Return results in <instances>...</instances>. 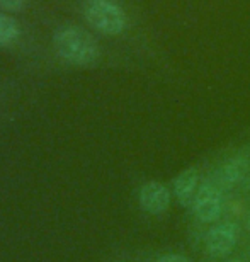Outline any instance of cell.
I'll use <instances>...</instances> for the list:
<instances>
[{"mask_svg":"<svg viewBox=\"0 0 250 262\" xmlns=\"http://www.w3.org/2000/svg\"><path fill=\"white\" fill-rule=\"evenodd\" d=\"M226 262H242L240 259H228Z\"/></svg>","mask_w":250,"mask_h":262,"instance_id":"cell-13","label":"cell"},{"mask_svg":"<svg viewBox=\"0 0 250 262\" xmlns=\"http://www.w3.org/2000/svg\"><path fill=\"white\" fill-rule=\"evenodd\" d=\"M194 216L202 223H213L221 216L223 194L218 184H204L199 187L192 203Z\"/></svg>","mask_w":250,"mask_h":262,"instance_id":"cell-4","label":"cell"},{"mask_svg":"<svg viewBox=\"0 0 250 262\" xmlns=\"http://www.w3.org/2000/svg\"><path fill=\"white\" fill-rule=\"evenodd\" d=\"M53 48L58 58L66 65L88 68L97 63L101 50L92 34L80 26H63L53 36Z\"/></svg>","mask_w":250,"mask_h":262,"instance_id":"cell-1","label":"cell"},{"mask_svg":"<svg viewBox=\"0 0 250 262\" xmlns=\"http://www.w3.org/2000/svg\"><path fill=\"white\" fill-rule=\"evenodd\" d=\"M83 15L94 29L106 36H119L128 24L126 14L116 0H87Z\"/></svg>","mask_w":250,"mask_h":262,"instance_id":"cell-2","label":"cell"},{"mask_svg":"<svg viewBox=\"0 0 250 262\" xmlns=\"http://www.w3.org/2000/svg\"><path fill=\"white\" fill-rule=\"evenodd\" d=\"M247 227L250 228V211H248V214H247Z\"/></svg>","mask_w":250,"mask_h":262,"instance_id":"cell-12","label":"cell"},{"mask_svg":"<svg viewBox=\"0 0 250 262\" xmlns=\"http://www.w3.org/2000/svg\"><path fill=\"white\" fill-rule=\"evenodd\" d=\"M243 191L248 192V194H250V176L247 177L245 181H243Z\"/></svg>","mask_w":250,"mask_h":262,"instance_id":"cell-11","label":"cell"},{"mask_svg":"<svg viewBox=\"0 0 250 262\" xmlns=\"http://www.w3.org/2000/svg\"><path fill=\"white\" fill-rule=\"evenodd\" d=\"M20 36V28L17 20L7 14L0 12V48L14 45Z\"/></svg>","mask_w":250,"mask_h":262,"instance_id":"cell-8","label":"cell"},{"mask_svg":"<svg viewBox=\"0 0 250 262\" xmlns=\"http://www.w3.org/2000/svg\"><path fill=\"white\" fill-rule=\"evenodd\" d=\"M28 0H0V9L9 10V12H19L24 9Z\"/></svg>","mask_w":250,"mask_h":262,"instance_id":"cell-9","label":"cell"},{"mask_svg":"<svg viewBox=\"0 0 250 262\" xmlns=\"http://www.w3.org/2000/svg\"><path fill=\"white\" fill-rule=\"evenodd\" d=\"M250 176V154L238 151L225 160L216 172V184L230 189L238 184H243V181Z\"/></svg>","mask_w":250,"mask_h":262,"instance_id":"cell-5","label":"cell"},{"mask_svg":"<svg viewBox=\"0 0 250 262\" xmlns=\"http://www.w3.org/2000/svg\"><path fill=\"white\" fill-rule=\"evenodd\" d=\"M157 262H191L189 257L182 254H165L162 257H158Z\"/></svg>","mask_w":250,"mask_h":262,"instance_id":"cell-10","label":"cell"},{"mask_svg":"<svg viewBox=\"0 0 250 262\" xmlns=\"http://www.w3.org/2000/svg\"><path fill=\"white\" fill-rule=\"evenodd\" d=\"M199 172L196 167H187L175 177L172 182V189H174V196L179 201L180 206H192L194 198L199 191Z\"/></svg>","mask_w":250,"mask_h":262,"instance_id":"cell-7","label":"cell"},{"mask_svg":"<svg viewBox=\"0 0 250 262\" xmlns=\"http://www.w3.org/2000/svg\"><path fill=\"white\" fill-rule=\"evenodd\" d=\"M238 238V227L233 222L215 225L204 238V250L211 259H226L233 252Z\"/></svg>","mask_w":250,"mask_h":262,"instance_id":"cell-3","label":"cell"},{"mask_svg":"<svg viewBox=\"0 0 250 262\" xmlns=\"http://www.w3.org/2000/svg\"><path fill=\"white\" fill-rule=\"evenodd\" d=\"M170 189L160 181H148L140 187L138 203L143 211L150 214H162L170 206Z\"/></svg>","mask_w":250,"mask_h":262,"instance_id":"cell-6","label":"cell"}]
</instances>
